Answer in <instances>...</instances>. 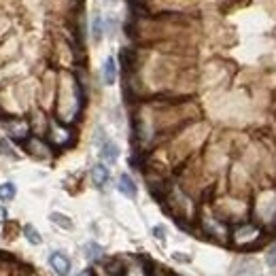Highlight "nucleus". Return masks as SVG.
Returning a JSON list of instances; mask_svg holds the SVG:
<instances>
[{
  "label": "nucleus",
  "mask_w": 276,
  "mask_h": 276,
  "mask_svg": "<svg viewBox=\"0 0 276 276\" xmlns=\"http://www.w3.org/2000/svg\"><path fill=\"white\" fill-rule=\"evenodd\" d=\"M49 266L57 276H68L70 274V259L62 251H53L49 255Z\"/></svg>",
  "instance_id": "obj_1"
},
{
  "label": "nucleus",
  "mask_w": 276,
  "mask_h": 276,
  "mask_svg": "<svg viewBox=\"0 0 276 276\" xmlns=\"http://www.w3.org/2000/svg\"><path fill=\"white\" fill-rule=\"evenodd\" d=\"M5 130H7V134L11 138H15V140H24L28 138V123L22 121V119H11L5 123Z\"/></svg>",
  "instance_id": "obj_2"
},
{
  "label": "nucleus",
  "mask_w": 276,
  "mask_h": 276,
  "mask_svg": "<svg viewBox=\"0 0 276 276\" xmlns=\"http://www.w3.org/2000/svg\"><path fill=\"white\" fill-rule=\"evenodd\" d=\"M117 189H119L125 198H130V200H134L136 194H138L136 183L132 181V177H128V174H121V177H119V181H117Z\"/></svg>",
  "instance_id": "obj_3"
},
{
  "label": "nucleus",
  "mask_w": 276,
  "mask_h": 276,
  "mask_svg": "<svg viewBox=\"0 0 276 276\" xmlns=\"http://www.w3.org/2000/svg\"><path fill=\"white\" fill-rule=\"evenodd\" d=\"M100 157H102L104 162H109V164H115L117 162V157H119V147L113 140H104L102 144H100Z\"/></svg>",
  "instance_id": "obj_4"
},
{
  "label": "nucleus",
  "mask_w": 276,
  "mask_h": 276,
  "mask_svg": "<svg viewBox=\"0 0 276 276\" xmlns=\"http://www.w3.org/2000/svg\"><path fill=\"white\" fill-rule=\"evenodd\" d=\"M102 79L107 85H113L117 81V62H115V57H107V62L102 66Z\"/></svg>",
  "instance_id": "obj_5"
},
{
  "label": "nucleus",
  "mask_w": 276,
  "mask_h": 276,
  "mask_svg": "<svg viewBox=\"0 0 276 276\" xmlns=\"http://www.w3.org/2000/svg\"><path fill=\"white\" fill-rule=\"evenodd\" d=\"M92 179H94V183H96L98 187H104V185L109 183V179H111L109 168H107L104 164H96V166L92 168Z\"/></svg>",
  "instance_id": "obj_6"
},
{
  "label": "nucleus",
  "mask_w": 276,
  "mask_h": 276,
  "mask_svg": "<svg viewBox=\"0 0 276 276\" xmlns=\"http://www.w3.org/2000/svg\"><path fill=\"white\" fill-rule=\"evenodd\" d=\"M83 251H85V257L92 259V261L100 259V257H102V253H104V249H102V246H100L98 242H87Z\"/></svg>",
  "instance_id": "obj_7"
},
{
  "label": "nucleus",
  "mask_w": 276,
  "mask_h": 276,
  "mask_svg": "<svg viewBox=\"0 0 276 276\" xmlns=\"http://www.w3.org/2000/svg\"><path fill=\"white\" fill-rule=\"evenodd\" d=\"M49 221L55 223V225H60L62 229H72V225H75V223H72L68 217L62 215V213H51V215H49Z\"/></svg>",
  "instance_id": "obj_8"
},
{
  "label": "nucleus",
  "mask_w": 276,
  "mask_h": 276,
  "mask_svg": "<svg viewBox=\"0 0 276 276\" xmlns=\"http://www.w3.org/2000/svg\"><path fill=\"white\" fill-rule=\"evenodd\" d=\"M24 236H26V240H28V242L34 244V246L43 242V238H40V234L36 231V227H34V225H30V223L24 225Z\"/></svg>",
  "instance_id": "obj_9"
},
{
  "label": "nucleus",
  "mask_w": 276,
  "mask_h": 276,
  "mask_svg": "<svg viewBox=\"0 0 276 276\" xmlns=\"http://www.w3.org/2000/svg\"><path fill=\"white\" fill-rule=\"evenodd\" d=\"M15 194H17V189H15V185L13 183H3L0 185V200L3 202H11L13 198H15Z\"/></svg>",
  "instance_id": "obj_10"
},
{
  "label": "nucleus",
  "mask_w": 276,
  "mask_h": 276,
  "mask_svg": "<svg viewBox=\"0 0 276 276\" xmlns=\"http://www.w3.org/2000/svg\"><path fill=\"white\" fill-rule=\"evenodd\" d=\"M102 32H104L102 19H100V17H94V22H92V34H94V38L100 40V38H102Z\"/></svg>",
  "instance_id": "obj_11"
},
{
  "label": "nucleus",
  "mask_w": 276,
  "mask_h": 276,
  "mask_svg": "<svg viewBox=\"0 0 276 276\" xmlns=\"http://www.w3.org/2000/svg\"><path fill=\"white\" fill-rule=\"evenodd\" d=\"M153 236L159 240V242H166V229L162 225H155L153 227Z\"/></svg>",
  "instance_id": "obj_12"
},
{
  "label": "nucleus",
  "mask_w": 276,
  "mask_h": 276,
  "mask_svg": "<svg viewBox=\"0 0 276 276\" xmlns=\"http://www.w3.org/2000/svg\"><path fill=\"white\" fill-rule=\"evenodd\" d=\"M0 149H3V153H5V155H9L11 159H17V155H15V153H13V149L9 147V144H7L5 140H0Z\"/></svg>",
  "instance_id": "obj_13"
},
{
  "label": "nucleus",
  "mask_w": 276,
  "mask_h": 276,
  "mask_svg": "<svg viewBox=\"0 0 276 276\" xmlns=\"http://www.w3.org/2000/svg\"><path fill=\"white\" fill-rule=\"evenodd\" d=\"M268 266H276V244L268 251Z\"/></svg>",
  "instance_id": "obj_14"
},
{
  "label": "nucleus",
  "mask_w": 276,
  "mask_h": 276,
  "mask_svg": "<svg viewBox=\"0 0 276 276\" xmlns=\"http://www.w3.org/2000/svg\"><path fill=\"white\" fill-rule=\"evenodd\" d=\"M9 219V213H7V208L5 206H0V223H5Z\"/></svg>",
  "instance_id": "obj_15"
},
{
  "label": "nucleus",
  "mask_w": 276,
  "mask_h": 276,
  "mask_svg": "<svg viewBox=\"0 0 276 276\" xmlns=\"http://www.w3.org/2000/svg\"><path fill=\"white\" fill-rule=\"evenodd\" d=\"M107 3H115V0H107Z\"/></svg>",
  "instance_id": "obj_16"
}]
</instances>
